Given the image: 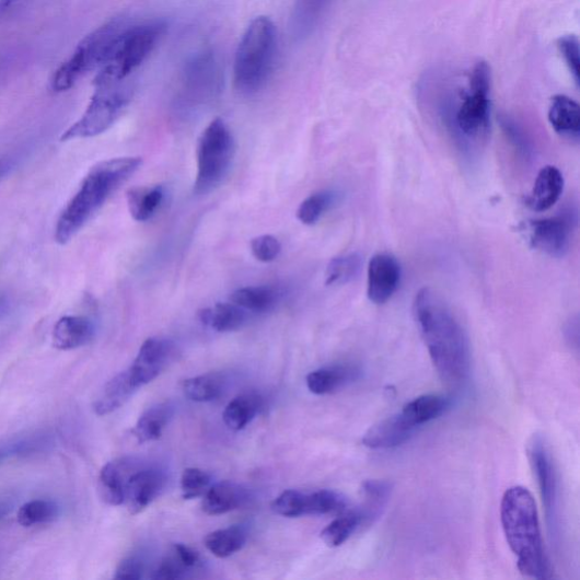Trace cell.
I'll return each instance as SVG.
<instances>
[{
  "instance_id": "6da1fadb",
  "label": "cell",
  "mask_w": 580,
  "mask_h": 580,
  "mask_svg": "<svg viewBox=\"0 0 580 580\" xmlns=\"http://www.w3.org/2000/svg\"><path fill=\"white\" fill-rule=\"evenodd\" d=\"M414 317L439 375L450 384H461L469 374L468 337L453 310L431 288L415 297Z\"/></svg>"
},
{
  "instance_id": "7a4b0ae2",
  "label": "cell",
  "mask_w": 580,
  "mask_h": 580,
  "mask_svg": "<svg viewBox=\"0 0 580 580\" xmlns=\"http://www.w3.org/2000/svg\"><path fill=\"white\" fill-rule=\"evenodd\" d=\"M141 156H120L94 165L57 220L55 240L68 244L114 193L142 166Z\"/></svg>"
},
{
  "instance_id": "3957f363",
  "label": "cell",
  "mask_w": 580,
  "mask_h": 580,
  "mask_svg": "<svg viewBox=\"0 0 580 580\" xmlns=\"http://www.w3.org/2000/svg\"><path fill=\"white\" fill-rule=\"evenodd\" d=\"M500 514L504 536L518 558L520 571L531 578H552V565L544 550L532 494L524 487L508 489L502 497Z\"/></svg>"
},
{
  "instance_id": "277c9868",
  "label": "cell",
  "mask_w": 580,
  "mask_h": 580,
  "mask_svg": "<svg viewBox=\"0 0 580 580\" xmlns=\"http://www.w3.org/2000/svg\"><path fill=\"white\" fill-rule=\"evenodd\" d=\"M443 95L441 108L451 128L463 139L479 141L490 130L491 70L478 61L466 77V84Z\"/></svg>"
},
{
  "instance_id": "5b68a950",
  "label": "cell",
  "mask_w": 580,
  "mask_h": 580,
  "mask_svg": "<svg viewBox=\"0 0 580 580\" xmlns=\"http://www.w3.org/2000/svg\"><path fill=\"white\" fill-rule=\"evenodd\" d=\"M277 28L268 16H257L247 26L237 47L234 84L244 95L262 91L268 83L277 58Z\"/></svg>"
},
{
  "instance_id": "8992f818",
  "label": "cell",
  "mask_w": 580,
  "mask_h": 580,
  "mask_svg": "<svg viewBox=\"0 0 580 580\" xmlns=\"http://www.w3.org/2000/svg\"><path fill=\"white\" fill-rule=\"evenodd\" d=\"M167 28V21L161 19L128 23L96 74L94 86L130 79L164 38Z\"/></svg>"
},
{
  "instance_id": "52a82bcc",
  "label": "cell",
  "mask_w": 580,
  "mask_h": 580,
  "mask_svg": "<svg viewBox=\"0 0 580 580\" xmlns=\"http://www.w3.org/2000/svg\"><path fill=\"white\" fill-rule=\"evenodd\" d=\"M128 23L130 21L127 18L118 16L91 32L73 55L56 70L51 89L55 92H66L88 73L100 70Z\"/></svg>"
},
{
  "instance_id": "ba28073f",
  "label": "cell",
  "mask_w": 580,
  "mask_h": 580,
  "mask_svg": "<svg viewBox=\"0 0 580 580\" xmlns=\"http://www.w3.org/2000/svg\"><path fill=\"white\" fill-rule=\"evenodd\" d=\"M135 90L136 86L130 79L96 85L84 114L63 132L60 140L67 142L89 139L108 131L131 104Z\"/></svg>"
},
{
  "instance_id": "9c48e42d",
  "label": "cell",
  "mask_w": 580,
  "mask_h": 580,
  "mask_svg": "<svg viewBox=\"0 0 580 580\" xmlns=\"http://www.w3.org/2000/svg\"><path fill=\"white\" fill-rule=\"evenodd\" d=\"M235 140L231 128L221 118L213 119L202 132L198 147V173L195 195L206 196L229 175L235 156Z\"/></svg>"
},
{
  "instance_id": "30bf717a",
  "label": "cell",
  "mask_w": 580,
  "mask_h": 580,
  "mask_svg": "<svg viewBox=\"0 0 580 580\" xmlns=\"http://www.w3.org/2000/svg\"><path fill=\"white\" fill-rule=\"evenodd\" d=\"M223 72L212 49H202L185 63L177 93L183 108L198 109L212 103L221 92Z\"/></svg>"
},
{
  "instance_id": "8fae6325",
  "label": "cell",
  "mask_w": 580,
  "mask_h": 580,
  "mask_svg": "<svg viewBox=\"0 0 580 580\" xmlns=\"http://www.w3.org/2000/svg\"><path fill=\"white\" fill-rule=\"evenodd\" d=\"M531 464L535 473L546 521L552 535L557 538L560 533V483L558 471L542 437H534L529 448Z\"/></svg>"
},
{
  "instance_id": "7c38bea8",
  "label": "cell",
  "mask_w": 580,
  "mask_h": 580,
  "mask_svg": "<svg viewBox=\"0 0 580 580\" xmlns=\"http://www.w3.org/2000/svg\"><path fill=\"white\" fill-rule=\"evenodd\" d=\"M347 504L346 497L332 490H320L312 494L287 490L275 499L271 509L283 518L298 519L302 515L344 512Z\"/></svg>"
},
{
  "instance_id": "4fadbf2b",
  "label": "cell",
  "mask_w": 580,
  "mask_h": 580,
  "mask_svg": "<svg viewBox=\"0 0 580 580\" xmlns=\"http://www.w3.org/2000/svg\"><path fill=\"white\" fill-rule=\"evenodd\" d=\"M177 348L166 338H149L141 346L134 364L127 369L138 390L163 373L176 359Z\"/></svg>"
},
{
  "instance_id": "5bb4252c",
  "label": "cell",
  "mask_w": 580,
  "mask_h": 580,
  "mask_svg": "<svg viewBox=\"0 0 580 580\" xmlns=\"http://www.w3.org/2000/svg\"><path fill=\"white\" fill-rule=\"evenodd\" d=\"M525 232L531 245L546 255L562 257L569 251L571 220L567 216L532 220Z\"/></svg>"
},
{
  "instance_id": "9a60e30c",
  "label": "cell",
  "mask_w": 580,
  "mask_h": 580,
  "mask_svg": "<svg viewBox=\"0 0 580 580\" xmlns=\"http://www.w3.org/2000/svg\"><path fill=\"white\" fill-rule=\"evenodd\" d=\"M401 277L402 268L394 255H374L368 268L369 300L378 305L388 302L398 289Z\"/></svg>"
},
{
  "instance_id": "2e32d148",
  "label": "cell",
  "mask_w": 580,
  "mask_h": 580,
  "mask_svg": "<svg viewBox=\"0 0 580 580\" xmlns=\"http://www.w3.org/2000/svg\"><path fill=\"white\" fill-rule=\"evenodd\" d=\"M167 477L158 468L141 469L128 475L125 488V502L131 513L137 514L148 508L164 491Z\"/></svg>"
},
{
  "instance_id": "e0dca14e",
  "label": "cell",
  "mask_w": 580,
  "mask_h": 580,
  "mask_svg": "<svg viewBox=\"0 0 580 580\" xmlns=\"http://www.w3.org/2000/svg\"><path fill=\"white\" fill-rule=\"evenodd\" d=\"M416 430L405 414L399 411L370 428L362 442L374 450L392 449L408 441Z\"/></svg>"
},
{
  "instance_id": "ac0fdd59",
  "label": "cell",
  "mask_w": 580,
  "mask_h": 580,
  "mask_svg": "<svg viewBox=\"0 0 580 580\" xmlns=\"http://www.w3.org/2000/svg\"><path fill=\"white\" fill-rule=\"evenodd\" d=\"M93 322L80 315L62 316L53 332L54 346L59 350H72L88 345L94 337Z\"/></svg>"
},
{
  "instance_id": "d6986e66",
  "label": "cell",
  "mask_w": 580,
  "mask_h": 580,
  "mask_svg": "<svg viewBox=\"0 0 580 580\" xmlns=\"http://www.w3.org/2000/svg\"><path fill=\"white\" fill-rule=\"evenodd\" d=\"M564 186V176L557 167H543L537 174L531 195L527 198V206L536 212L552 209L559 201Z\"/></svg>"
},
{
  "instance_id": "ffe728a7",
  "label": "cell",
  "mask_w": 580,
  "mask_h": 580,
  "mask_svg": "<svg viewBox=\"0 0 580 580\" xmlns=\"http://www.w3.org/2000/svg\"><path fill=\"white\" fill-rule=\"evenodd\" d=\"M361 370L353 366L337 364L311 372L306 378L309 391L317 396L334 394L347 384L357 381Z\"/></svg>"
},
{
  "instance_id": "44dd1931",
  "label": "cell",
  "mask_w": 580,
  "mask_h": 580,
  "mask_svg": "<svg viewBox=\"0 0 580 580\" xmlns=\"http://www.w3.org/2000/svg\"><path fill=\"white\" fill-rule=\"evenodd\" d=\"M138 391L127 370L123 371L107 382L95 399L93 410L100 416L112 414L130 401Z\"/></svg>"
},
{
  "instance_id": "7402d4cb",
  "label": "cell",
  "mask_w": 580,
  "mask_h": 580,
  "mask_svg": "<svg viewBox=\"0 0 580 580\" xmlns=\"http://www.w3.org/2000/svg\"><path fill=\"white\" fill-rule=\"evenodd\" d=\"M202 324L217 333H233L242 329L248 320V312L234 304L217 303L198 313Z\"/></svg>"
},
{
  "instance_id": "603a6c76",
  "label": "cell",
  "mask_w": 580,
  "mask_h": 580,
  "mask_svg": "<svg viewBox=\"0 0 580 580\" xmlns=\"http://www.w3.org/2000/svg\"><path fill=\"white\" fill-rule=\"evenodd\" d=\"M248 500L245 489L232 482H221L210 487L202 501V510L210 515L228 513Z\"/></svg>"
},
{
  "instance_id": "cb8c5ba5",
  "label": "cell",
  "mask_w": 580,
  "mask_h": 580,
  "mask_svg": "<svg viewBox=\"0 0 580 580\" xmlns=\"http://www.w3.org/2000/svg\"><path fill=\"white\" fill-rule=\"evenodd\" d=\"M554 130L561 137L578 140L580 136V108L569 96H554L547 113Z\"/></svg>"
},
{
  "instance_id": "d4e9b609",
  "label": "cell",
  "mask_w": 580,
  "mask_h": 580,
  "mask_svg": "<svg viewBox=\"0 0 580 580\" xmlns=\"http://www.w3.org/2000/svg\"><path fill=\"white\" fill-rule=\"evenodd\" d=\"M127 207L136 221L146 222L152 219L166 199L163 185L139 186L127 192Z\"/></svg>"
},
{
  "instance_id": "484cf974",
  "label": "cell",
  "mask_w": 580,
  "mask_h": 580,
  "mask_svg": "<svg viewBox=\"0 0 580 580\" xmlns=\"http://www.w3.org/2000/svg\"><path fill=\"white\" fill-rule=\"evenodd\" d=\"M175 407L172 403H160L147 409L139 418L134 430L140 443L155 441L163 436L174 416Z\"/></svg>"
},
{
  "instance_id": "4316f807",
  "label": "cell",
  "mask_w": 580,
  "mask_h": 580,
  "mask_svg": "<svg viewBox=\"0 0 580 580\" xmlns=\"http://www.w3.org/2000/svg\"><path fill=\"white\" fill-rule=\"evenodd\" d=\"M280 298L281 293L275 287L252 286L235 290L230 301L248 313H266L276 306Z\"/></svg>"
},
{
  "instance_id": "83f0119b",
  "label": "cell",
  "mask_w": 580,
  "mask_h": 580,
  "mask_svg": "<svg viewBox=\"0 0 580 580\" xmlns=\"http://www.w3.org/2000/svg\"><path fill=\"white\" fill-rule=\"evenodd\" d=\"M332 2L333 0H297L290 24L294 38H308Z\"/></svg>"
},
{
  "instance_id": "f1b7e54d",
  "label": "cell",
  "mask_w": 580,
  "mask_h": 580,
  "mask_svg": "<svg viewBox=\"0 0 580 580\" xmlns=\"http://www.w3.org/2000/svg\"><path fill=\"white\" fill-rule=\"evenodd\" d=\"M263 407L264 401L259 395H241L225 406L222 414L223 422L231 430L241 431L254 420Z\"/></svg>"
},
{
  "instance_id": "f546056e",
  "label": "cell",
  "mask_w": 580,
  "mask_h": 580,
  "mask_svg": "<svg viewBox=\"0 0 580 580\" xmlns=\"http://www.w3.org/2000/svg\"><path fill=\"white\" fill-rule=\"evenodd\" d=\"M228 379L220 373H207L183 381L184 396L196 403H208L218 399L224 392Z\"/></svg>"
},
{
  "instance_id": "4dcf8cb0",
  "label": "cell",
  "mask_w": 580,
  "mask_h": 580,
  "mask_svg": "<svg viewBox=\"0 0 580 580\" xmlns=\"http://www.w3.org/2000/svg\"><path fill=\"white\" fill-rule=\"evenodd\" d=\"M450 404V399L444 396L425 395L407 403L402 410L418 429L443 415Z\"/></svg>"
},
{
  "instance_id": "1f68e13d",
  "label": "cell",
  "mask_w": 580,
  "mask_h": 580,
  "mask_svg": "<svg viewBox=\"0 0 580 580\" xmlns=\"http://www.w3.org/2000/svg\"><path fill=\"white\" fill-rule=\"evenodd\" d=\"M125 462L106 464L100 474V492L102 499L111 506L125 502V488L128 475Z\"/></svg>"
},
{
  "instance_id": "d6a6232c",
  "label": "cell",
  "mask_w": 580,
  "mask_h": 580,
  "mask_svg": "<svg viewBox=\"0 0 580 580\" xmlns=\"http://www.w3.org/2000/svg\"><path fill=\"white\" fill-rule=\"evenodd\" d=\"M247 535L243 527L231 526L207 535L205 545L217 558H229L241 552L246 544Z\"/></svg>"
},
{
  "instance_id": "836d02e7",
  "label": "cell",
  "mask_w": 580,
  "mask_h": 580,
  "mask_svg": "<svg viewBox=\"0 0 580 580\" xmlns=\"http://www.w3.org/2000/svg\"><path fill=\"white\" fill-rule=\"evenodd\" d=\"M366 523L362 509L345 511L322 531L321 538L332 547L340 546Z\"/></svg>"
},
{
  "instance_id": "e575fe53",
  "label": "cell",
  "mask_w": 580,
  "mask_h": 580,
  "mask_svg": "<svg viewBox=\"0 0 580 580\" xmlns=\"http://www.w3.org/2000/svg\"><path fill=\"white\" fill-rule=\"evenodd\" d=\"M53 440L45 433L28 434L13 439L7 443L0 444V465L3 463L35 455L51 445Z\"/></svg>"
},
{
  "instance_id": "d590c367",
  "label": "cell",
  "mask_w": 580,
  "mask_h": 580,
  "mask_svg": "<svg viewBox=\"0 0 580 580\" xmlns=\"http://www.w3.org/2000/svg\"><path fill=\"white\" fill-rule=\"evenodd\" d=\"M364 260L360 253H349L334 257L326 270L328 286H341L356 280L363 268Z\"/></svg>"
},
{
  "instance_id": "8d00e7d4",
  "label": "cell",
  "mask_w": 580,
  "mask_h": 580,
  "mask_svg": "<svg viewBox=\"0 0 580 580\" xmlns=\"http://www.w3.org/2000/svg\"><path fill=\"white\" fill-rule=\"evenodd\" d=\"M59 513V506L51 500H32L20 508L18 522L23 527H34L53 523L58 519Z\"/></svg>"
},
{
  "instance_id": "74e56055",
  "label": "cell",
  "mask_w": 580,
  "mask_h": 580,
  "mask_svg": "<svg viewBox=\"0 0 580 580\" xmlns=\"http://www.w3.org/2000/svg\"><path fill=\"white\" fill-rule=\"evenodd\" d=\"M362 492L366 503L361 509L364 513L366 522L370 524L381 513L385 503L388 502L392 495V485L385 480H367L362 487Z\"/></svg>"
},
{
  "instance_id": "f35d334b",
  "label": "cell",
  "mask_w": 580,
  "mask_h": 580,
  "mask_svg": "<svg viewBox=\"0 0 580 580\" xmlns=\"http://www.w3.org/2000/svg\"><path fill=\"white\" fill-rule=\"evenodd\" d=\"M337 200L333 190H320L306 198L298 209V219L306 225L315 224Z\"/></svg>"
},
{
  "instance_id": "ab89813d",
  "label": "cell",
  "mask_w": 580,
  "mask_h": 580,
  "mask_svg": "<svg viewBox=\"0 0 580 580\" xmlns=\"http://www.w3.org/2000/svg\"><path fill=\"white\" fill-rule=\"evenodd\" d=\"M211 475L200 468H186L181 478L182 495L192 500L206 495L211 485Z\"/></svg>"
},
{
  "instance_id": "60d3db41",
  "label": "cell",
  "mask_w": 580,
  "mask_h": 580,
  "mask_svg": "<svg viewBox=\"0 0 580 580\" xmlns=\"http://www.w3.org/2000/svg\"><path fill=\"white\" fill-rule=\"evenodd\" d=\"M281 244L272 235H262L252 240L251 251L256 260L270 264L278 259L281 253Z\"/></svg>"
},
{
  "instance_id": "b9f144b4",
  "label": "cell",
  "mask_w": 580,
  "mask_h": 580,
  "mask_svg": "<svg viewBox=\"0 0 580 580\" xmlns=\"http://www.w3.org/2000/svg\"><path fill=\"white\" fill-rule=\"evenodd\" d=\"M558 48L566 66L577 84L579 86L580 81V51L579 42L575 36H565L558 40Z\"/></svg>"
},
{
  "instance_id": "7bdbcfd3",
  "label": "cell",
  "mask_w": 580,
  "mask_h": 580,
  "mask_svg": "<svg viewBox=\"0 0 580 580\" xmlns=\"http://www.w3.org/2000/svg\"><path fill=\"white\" fill-rule=\"evenodd\" d=\"M188 570L189 569L172 552L170 556L159 564L151 578L159 580L182 579L186 576Z\"/></svg>"
},
{
  "instance_id": "ee69618b",
  "label": "cell",
  "mask_w": 580,
  "mask_h": 580,
  "mask_svg": "<svg viewBox=\"0 0 580 580\" xmlns=\"http://www.w3.org/2000/svg\"><path fill=\"white\" fill-rule=\"evenodd\" d=\"M144 562L139 557H128L124 559L117 567L115 578L126 580H138L143 577Z\"/></svg>"
},
{
  "instance_id": "f6af8a7d",
  "label": "cell",
  "mask_w": 580,
  "mask_h": 580,
  "mask_svg": "<svg viewBox=\"0 0 580 580\" xmlns=\"http://www.w3.org/2000/svg\"><path fill=\"white\" fill-rule=\"evenodd\" d=\"M172 552L181 559V561L190 570L200 567L201 557L198 552L192 547L178 543L174 544Z\"/></svg>"
},
{
  "instance_id": "bcb514c9",
  "label": "cell",
  "mask_w": 580,
  "mask_h": 580,
  "mask_svg": "<svg viewBox=\"0 0 580 580\" xmlns=\"http://www.w3.org/2000/svg\"><path fill=\"white\" fill-rule=\"evenodd\" d=\"M14 161L11 158H0V182H2L13 170Z\"/></svg>"
},
{
  "instance_id": "7dc6e473",
  "label": "cell",
  "mask_w": 580,
  "mask_h": 580,
  "mask_svg": "<svg viewBox=\"0 0 580 580\" xmlns=\"http://www.w3.org/2000/svg\"><path fill=\"white\" fill-rule=\"evenodd\" d=\"M19 0H0V19H2Z\"/></svg>"
},
{
  "instance_id": "c3c4849f",
  "label": "cell",
  "mask_w": 580,
  "mask_h": 580,
  "mask_svg": "<svg viewBox=\"0 0 580 580\" xmlns=\"http://www.w3.org/2000/svg\"><path fill=\"white\" fill-rule=\"evenodd\" d=\"M11 511V504L4 501H0V520L4 519Z\"/></svg>"
},
{
  "instance_id": "681fc988",
  "label": "cell",
  "mask_w": 580,
  "mask_h": 580,
  "mask_svg": "<svg viewBox=\"0 0 580 580\" xmlns=\"http://www.w3.org/2000/svg\"><path fill=\"white\" fill-rule=\"evenodd\" d=\"M0 67H2V63H0Z\"/></svg>"
}]
</instances>
